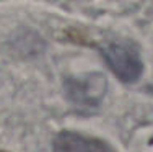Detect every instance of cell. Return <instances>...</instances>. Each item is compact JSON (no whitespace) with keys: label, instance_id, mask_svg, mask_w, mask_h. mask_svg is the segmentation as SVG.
<instances>
[{"label":"cell","instance_id":"obj_1","mask_svg":"<svg viewBox=\"0 0 153 152\" xmlns=\"http://www.w3.org/2000/svg\"><path fill=\"white\" fill-rule=\"evenodd\" d=\"M111 70L121 79L122 82H135L142 74V61L137 49L126 43H114L109 44L103 51Z\"/></svg>","mask_w":153,"mask_h":152},{"label":"cell","instance_id":"obj_2","mask_svg":"<svg viewBox=\"0 0 153 152\" xmlns=\"http://www.w3.org/2000/svg\"><path fill=\"white\" fill-rule=\"evenodd\" d=\"M54 152H114L106 142L78 134V133L65 131L60 133L54 141Z\"/></svg>","mask_w":153,"mask_h":152}]
</instances>
